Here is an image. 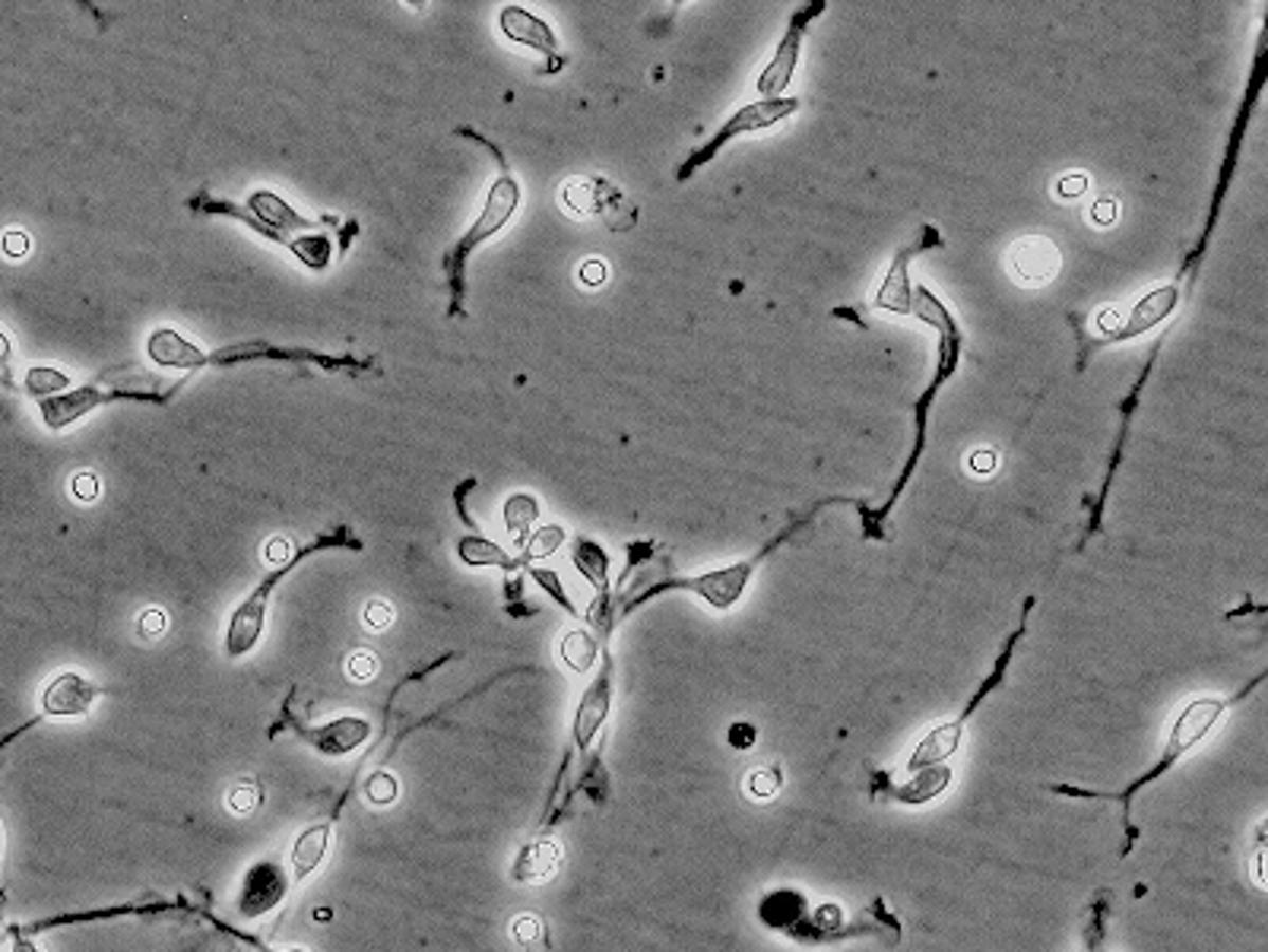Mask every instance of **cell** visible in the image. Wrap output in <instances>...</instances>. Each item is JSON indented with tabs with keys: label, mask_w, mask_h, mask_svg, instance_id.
<instances>
[{
	"label": "cell",
	"mask_w": 1268,
	"mask_h": 952,
	"mask_svg": "<svg viewBox=\"0 0 1268 952\" xmlns=\"http://www.w3.org/2000/svg\"><path fill=\"white\" fill-rule=\"evenodd\" d=\"M327 848H330V826L327 823H318V826H308L305 832H298V839L292 845V855H289L295 880L311 877L324 864Z\"/></svg>",
	"instance_id": "obj_19"
},
{
	"label": "cell",
	"mask_w": 1268,
	"mask_h": 952,
	"mask_svg": "<svg viewBox=\"0 0 1268 952\" xmlns=\"http://www.w3.org/2000/svg\"><path fill=\"white\" fill-rule=\"evenodd\" d=\"M187 206L197 210V213H225L232 219H241V222L254 226L260 235H267V238L279 241L283 248L295 251V257L305 267H311V270H324L330 264V238L321 232V226L305 219V216H298L286 200H279L270 191H254L248 197V213L241 206H235V203L210 200V197L191 200Z\"/></svg>",
	"instance_id": "obj_1"
},
{
	"label": "cell",
	"mask_w": 1268,
	"mask_h": 952,
	"mask_svg": "<svg viewBox=\"0 0 1268 952\" xmlns=\"http://www.w3.org/2000/svg\"><path fill=\"white\" fill-rule=\"evenodd\" d=\"M809 16H815L812 6L802 10V16L793 22V29H790V32L783 35V41L777 44L771 64L761 70V76H758V92H761V98H780V92L790 86L793 70H796V60H799V48H802V22H805Z\"/></svg>",
	"instance_id": "obj_11"
},
{
	"label": "cell",
	"mask_w": 1268,
	"mask_h": 952,
	"mask_svg": "<svg viewBox=\"0 0 1268 952\" xmlns=\"http://www.w3.org/2000/svg\"><path fill=\"white\" fill-rule=\"evenodd\" d=\"M907 251L898 257V264L891 267V273L885 276V283H882V289H878V308H888V311H898V315H910L913 311V292H910V283H907Z\"/></svg>",
	"instance_id": "obj_21"
},
{
	"label": "cell",
	"mask_w": 1268,
	"mask_h": 952,
	"mask_svg": "<svg viewBox=\"0 0 1268 952\" xmlns=\"http://www.w3.org/2000/svg\"><path fill=\"white\" fill-rule=\"evenodd\" d=\"M165 629H168V616L159 607L140 613V635L143 639H159V635H165Z\"/></svg>",
	"instance_id": "obj_37"
},
{
	"label": "cell",
	"mask_w": 1268,
	"mask_h": 952,
	"mask_svg": "<svg viewBox=\"0 0 1268 952\" xmlns=\"http://www.w3.org/2000/svg\"><path fill=\"white\" fill-rule=\"evenodd\" d=\"M102 696L95 683H89L83 673L64 670L51 677V683L41 689V715L44 718H83L89 715L92 702Z\"/></svg>",
	"instance_id": "obj_10"
},
{
	"label": "cell",
	"mask_w": 1268,
	"mask_h": 952,
	"mask_svg": "<svg viewBox=\"0 0 1268 952\" xmlns=\"http://www.w3.org/2000/svg\"><path fill=\"white\" fill-rule=\"evenodd\" d=\"M267 952H302V950H267Z\"/></svg>",
	"instance_id": "obj_49"
},
{
	"label": "cell",
	"mask_w": 1268,
	"mask_h": 952,
	"mask_svg": "<svg viewBox=\"0 0 1268 952\" xmlns=\"http://www.w3.org/2000/svg\"><path fill=\"white\" fill-rule=\"evenodd\" d=\"M597 654H600V648H597L594 635L584 632V629H575V632H568V635L562 639V658H565V664H568L575 673H587V670L594 667Z\"/></svg>",
	"instance_id": "obj_25"
},
{
	"label": "cell",
	"mask_w": 1268,
	"mask_h": 952,
	"mask_svg": "<svg viewBox=\"0 0 1268 952\" xmlns=\"http://www.w3.org/2000/svg\"><path fill=\"white\" fill-rule=\"evenodd\" d=\"M1174 305H1177V289H1174V286H1158V289H1152V292L1133 308L1129 321L1113 334V340H1133V337L1152 330L1155 324H1161V321L1171 315Z\"/></svg>",
	"instance_id": "obj_18"
},
{
	"label": "cell",
	"mask_w": 1268,
	"mask_h": 952,
	"mask_svg": "<svg viewBox=\"0 0 1268 952\" xmlns=\"http://www.w3.org/2000/svg\"><path fill=\"white\" fill-rule=\"evenodd\" d=\"M108 400H165V394H146V391L140 394V391H117V388L114 391H102L95 384H83L76 391L38 400V410H41V423L57 432V429L73 426L76 419H83L86 413H92L95 407H102Z\"/></svg>",
	"instance_id": "obj_6"
},
{
	"label": "cell",
	"mask_w": 1268,
	"mask_h": 952,
	"mask_svg": "<svg viewBox=\"0 0 1268 952\" xmlns=\"http://www.w3.org/2000/svg\"><path fill=\"white\" fill-rule=\"evenodd\" d=\"M6 362H10V340L0 334V369H3Z\"/></svg>",
	"instance_id": "obj_48"
},
{
	"label": "cell",
	"mask_w": 1268,
	"mask_h": 952,
	"mask_svg": "<svg viewBox=\"0 0 1268 952\" xmlns=\"http://www.w3.org/2000/svg\"><path fill=\"white\" fill-rule=\"evenodd\" d=\"M1117 213H1120V206H1117V200H1113V197H1101V200L1094 203V210H1091V216H1094L1101 226L1113 222V219H1117Z\"/></svg>",
	"instance_id": "obj_43"
},
{
	"label": "cell",
	"mask_w": 1268,
	"mask_h": 952,
	"mask_svg": "<svg viewBox=\"0 0 1268 952\" xmlns=\"http://www.w3.org/2000/svg\"><path fill=\"white\" fill-rule=\"evenodd\" d=\"M346 673H349V680H356V683H368V680L378 677V658H375L372 651H356V654H349V661H346Z\"/></svg>",
	"instance_id": "obj_35"
},
{
	"label": "cell",
	"mask_w": 1268,
	"mask_h": 952,
	"mask_svg": "<svg viewBox=\"0 0 1268 952\" xmlns=\"http://www.w3.org/2000/svg\"><path fill=\"white\" fill-rule=\"evenodd\" d=\"M260 801H264L260 785L251 782V778H241V782H235V785L225 791V807H229L235 816H251V813L260 807Z\"/></svg>",
	"instance_id": "obj_28"
},
{
	"label": "cell",
	"mask_w": 1268,
	"mask_h": 952,
	"mask_svg": "<svg viewBox=\"0 0 1268 952\" xmlns=\"http://www.w3.org/2000/svg\"><path fill=\"white\" fill-rule=\"evenodd\" d=\"M1225 708H1228V699H1196V702H1190L1183 712H1180V718H1177V724H1174V731H1171V740H1167V750H1164V759L1158 762V766H1152L1139 782H1133L1129 785V791H1123L1117 801H1123V804H1129V797L1136 794V791H1142L1145 785H1152V782H1158L1187 750H1193L1209 731H1212V724L1225 715Z\"/></svg>",
	"instance_id": "obj_4"
},
{
	"label": "cell",
	"mask_w": 1268,
	"mask_h": 952,
	"mask_svg": "<svg viewBox=\"0 0 1268 952\" xmlns=\"http://www.w3.org/2000/svg\"><path fill=\"white\" fill-rule=\"evenodd\" d=\"M346 543H349V550H362L356 537L337 531V534H330V537H318L314 543L302 546L286 565H279L276 572H270V575L254 588V594L244 597V604L235 610V616H232V623H229V632H225V654H229V658H241V654H248V651L257 645V639H260V632H264V623H267V600H270L273 588H276L305 556H311L314 550H333V546H346Z\"/></svg>",
	"instance_id": "obj_2"
},
{
	"label": "cell",
	"mask_w": 1268,
	"mask_h": 952,
	"mask_svg": "<svg viewBox=\"0 0 1268 952\" xmlns=\"http://www.w3.org/2000/svg\"><path fill=\"white\" fill-rule=\"evenodd\" d=\"M511 937L518 940V947L537 952L546 947V924L540 915H518L511 921Z\"/></svg>",
	"instance_id": "obj_29"
},
{
	"label": "cell",
	"mask_w": 1268,
	"mask_h": 952,
	"mask_svg": "<svg viewBox=\"0 0 1268 952\" xmlns=\"http://www.w3.org/2000/svg\"><path fill=\"white\" fill-rule=\"evenodd\" d=\"M610 705H613V667L606 661L603 673L584 693V699L578 705V715H575V740H578L581 750H587L591 740L597 737V731L603 728V721L610 715Z\"/></svg>",
	"instance_id": "obj_15"
},
{
	"label": "cell",
	"mask_w": 1268,
	"mask_h": 952,
	"mask_svg": "<svg viewBox=\"0 0 1268 952\" xmlns=\"http://www.w3.org/2000/svg\"><path fill=\"white\" fill-rule=\"evenodd\" d=\"M606 280V264L603 261H587L581 264V283L584 286H600Z\"/></svg>",
	"instance_id": "obj_42"
},
{
	"label": "cell",
	"mask_w": 1268,
	"mask_h": 952,
	"mask_svg": "<svg viewBox=\"0 0 1268 952\" xmlns=\"http://www.w3.org/2000/svg\"><path fill=\"white\" fill-rule=\"evenodd\" d=\"M67 388H70V378H67L64 372H57V369H48V365H35V369H29V375H25V391L35 394L38 400L54 397V394H60V391H67Z\"/></svg>",
	"instance_id": "obj_27"
},
{
	"label": "cell",
	"mask_w": 1268,
	"mask_h": 952,
	"mask_svg": "<svg viewBox=\"0 0 1268 952\" xmlns=\"http://www.w3.org/2000/svg\"><path fill=\"white\" fill-rule=\"evenodd\" d=\"M565 206L578 216H594V213H606L610 197H616V191L606 181H568L565 184Z\"/></svg>",
	"instance_id": "obj_20"
},
{
	"label": "cell",
	"mask_w": 1268,
	"mask_h": 952,
	"mask_svg": "<svg viewBox=\"0 0 1268 952\" xmlns=\"http://www.w3.org/2000/svg\"><path fill=\"white\" fill-rule=\"evenodd\" d=\"M499 25H502V32L511 41H518L524 48H533V51H543V54H556L559 51V38L549 29V22L540 19L537 13L524 10V6H505L502 16H499Z\"/></svg>",
	"instance_id": "obj_16"
},
{
	"label": "cell",
	"mask_w": 1268,
	"mask_h": 952,
	"mask_svg": "<svg viewBox=\"0 0 1268 952\" xmlns=\"http://www.w3.org/2000/svg\"><path fill=\"white\" fill-rule=\"evenodd\" d=\"M0 248H3V254H6V257H25V254H29V248H32V241H29V235H25V232H19V229H10V232H3V238H0Z\"/></svg>",
	"instance_id": "obj_38"
},
{
	"label": "cell",
	"mask_w": 1268,
	"mask_h": 952,
	"mask_svg": "<svg viewBox=\"0 0 1268 952\" xmlns=\"http://www.w3.org/2000/svg\"><path fill=\"white\" fill-rule=\"evenodd\" d=\"M289 893V877L279 861H257L241 883L238 893V915L244 921L270 915Z\"/></svg>",
	"instance_id": "obj_7"
},
{
	"label": "cell",
	"mask_w": 1268,
	"mask_h": 952,
	"mask_svg": "<svg viewBox=\"0 0 1268 952\" xmlns=\"http://www.w3.org/2000/svg\"><path fill=\"white\" fill-rule=\"evenodd\" d=\"M146 356H149L156 365H162V369H184V372H194V369L210 365V353H203L197 343L184 340V337H181L178 330H171V327H159V330L149 334V340H146Z\"/></svg>",
	"instance_id": "obj_14"
},
{
	"label": "cell",
	"mask_w": 1268,
	"mask_h": 952,
	"mask_svg": "<svg viewBox=\"0 0 1268 952\" xmlns=\"http://www.w3.org/2000/svg\"><path fill=\"white\" fill-rule=\"evenodd\" d=\"M292 556H295V553H292L289 540H283V537H276V540H267V546H264V559H267V562H273V565H286Z\"/></svg>",
	"instance_id": "obj_40"
},
{
	"label": "cell",
	"mask_w": 1268,
	"mask_h": 952,
	"mask_svg": "<svg viewBox=\"0 0 1268 952\" xmlns=\"http://www.w3.org/2000/svg\"><path fill=\"white\" fill-rule=\"evenodd\" d=\"M913 308H917V315L923 318V321H929V324H936V327H945V330H952V324H948V315H945V308L926 292V289H917V302H913Z\"/></svg>",
	"instance_id": "obj_34"
},
{
	"label": "cell",
	"mask_w": 1268,
	"mask_h": 952,
	"mask_svg": "<svg viewBox=\"0 0 1268 952\" xmlns=\"http://www.w3.org/2000/svg\"><path fill=\"white\" fill-rule=\"evenodd\" d=\"M729 743H732L736 750H748V747L755 743V728H751V724H732Z\"/></svg>",
	"instance_id": "obj_44"
},
{
	"label": "cell",
	"mask_w": 1268,
	"mask_h": 952,
	"mask_svg": "<svg viewBox=\"0 0 1268 952\" xmlns=\"http://www.w3.org/2000/svg\"><path fill=\"white\" fill-rule=\"evenodd\" d=\"M254 359H276V362H311V365H321V369H327V372H340V369H365V365H368V362H359V359L321 356V353H311V349H276V346H270V343H260V340H254V343H235V346H225V349H216V353H210V365H235V362H254Z\"/></svg>",
	"instance_id": "obj_8"
},
{
	"label": "cell",
	"mask_w": 1268,
	"mask_h": 952,
	"mask_svg": "<svg viewBox=\"0 0 1268 952\" xmlns=\"http://www.w3.org/2000/svg\"><path fill=\"white\" fill-rule=\"evenodd\" d=\"M559 867H562V845L553 839H537L521 848V855L511 867V877H514V883H524V886H543L559 874Z\"/></svg>",
	"instance_id": "obj_17"
},
{
	"label": "cell",
	"mask_w": 1268,
	"mask_h": 952,
	"mask_svg": "<svg viewBox=\"0 0 1268 952\" xmlns=\"http://www.w3.org/2000/svg\"><path fill=\"white\" fill-rule=\"evenodd\" d=\"M1085 191H1088V175H1082V172L1066 175V178L1059 181V194H1063V197H1079V194H1085Z\"/></svg>",
	"instance_id": "obj_41"
},
{
	"label": "cell",
	"mask_w": 1268,
	"mask_h": 952,
	"mask_svg": "<svg viewBox=\"0 0 1268 952\" xmlns=\"http://www.w3.org/2000/svg\"><path fill=\"white\" fill-rule=\"evenodd\" d=\"M572 559H575V565L584 572V578L600 591V597L606 594V581H610V559H606V553L594 543V540H575V550H572Z\"/></svg>",
	"instance_id": "obj_23"
},
{
	"label": "cell",
	"mask_w": 1268,
	"mask_h": 952,
	"mask_svg": "<svg viewBox=\"0 0 1268 952\" xmlns=\"http://www.w3.org/2000/svg\"><path fill=\"white\" fill-rule=\"evenodd\" d=\"M565 543V531L559 527V524H549V527H540L533 537H530V543H527V550H524V562H530V559H546V556H553L559 546Z\"/></svg>",
	"instance_id": "obj_30"
},
{
	"label": "cell",
	"mask_w": 1268,
	"mask_h": 952,
	"mask_svg": "<svg viewBox=\"0 0 1268 952\" xmlns=\"http://www.w3.org/2000/svg\"><path fill=\"white\" fill-rule=\"evenodd\" d=\"M758 559H761V556H758ZM758 559L742 562V565H729V569H720V572H707V575H701V578L663 581V585L650 588L647 594L678 588V591H694V594H701V597H704L710 607H717V610H726V607H732V604L742 597V588H745V581H748V575H751V569H755Z\"/></svg>",
	"instance_id": "obj_9"
},
{
	"label": "cell",
	"mask_w": 1268,
	"mask_h": 952,
	"mask_svg": "<svg viewBox=\"0 0 1268 952\" xmlns=\"http://www.w3.org/2000/svg\"><path fill=\"white\" fill-rule=\"evenodd\" d=\"M952 782V772L942 766V769H926V772H917L913 775V782L910 785H904V788H898V801H904V804H926V801H932L939 791H945V785Z\"/></svg>",
	"instance_id": "obj_24"
},
{
	"label": "cell",
	"mask_w": 1268,
	"mask_h": 952,
	"mask_svg": "<svg viewBox=\"0 0 1268 952\" xmlns=\"http://www.w3.org/2000/svg\"><path fill=\"white\" fill-rule=\"evenodd\" d=\"M73 496L79 499V502H95L98 499V480H95V473H76L73 477Z\"/></svg>",
	"instance_id": "obj_39"
},
{
	"label": "cell",
	"mask_w": 1268,
	"mask_h": 952,
	"mask_svg": "<svg viewBox=\"0 0 1268 952\" xmlns=\"http://www.w3.org/2000/svg\"><path fill=\"white\" fill-rule=\"evenodd\" d=\"M457 553H460V559L467 562V565H499V569H508V572H514V569H521V565H527L524 559H511L502 546H495L492 540H486V537H479V534H473V537H464L460 543H457Z\"/></svg>",
	"instance_id": "obj_22"
},
{
	"label": "cell",
	"mask_w": 1268,
	"mask_h": 952,
	"mask_svg": "<svg viewBox=\"0 0 1268 952\" xmlns=\"http://www.w3.org/2000/svg\"><path fill=\"white\" fill-rule=\"evenodd\" d=\"M0 912H3V893H0Z\"/></svg>",
	"instance_id": "obj_50"
},
{
	"label": "cell",
	"mask_w": 1268,
	"mask_h": 952,
	"mask_svg": "<svg viewBox=\"0 0 1268 952\" xmlns=\"http://www.w3.org/2000/svg\"><path fill=\"white\" fill-rule=\"evenodd\" d=\"M13 952H38V950H35V944H32V940H25V937H16V940H13Z\"/></svg>",
	"instance_id": "obj_47"
},
{
	"label": "cell",
	"mask_w": 1268,
	"mask_h": 952,
	"mask_svg": "<svg viewBox=\"0 0 1268 952\" xmlns=\"http://www.w3.org/2000/svg\"><path fill=\"white\" fill-rule=\"evenodd\" d=\"M1059 264H1063L1059 248H1056L1050 238H1044V235H1028V238L1015 241V248H1012V270H1015L1018 280H1025V283H1047V280H1053L1056 270H1059Z\"/></svg>",
	"instance_id": "obj_12"
},
{
	"label": "cell",
	"mask_w": 1268,
	"mask_h": 952,
	"mask_svg": "<svg viewBox=\"0 0 1268 952\" xmlns=\"http://www.w3.org/2000/svg\"><path fill=\"white\" fill-rule=\"evenodd\" d=\"M391 623H394V607H391V604L372 600V604L365 607V629H368V632H384Z\"/></svg>",
	"instance_id": "obj_36"
},
{
	"label": "cell",
	"mask_w": 1268,
	"mask_h": 952,
	"mask_svg": "<svg viewBox=\"0 0 1268 952\" xmlns=\"http://www.w3.org/2000/svg\"><path fill=\"white\" fill-rule=\"evenodd\" d=\"M799 108V102L796 98H761V102H755V105H745V108H739L723 127H720V133L704 146V149H698L685 165H682V172H678V178H685V175H691L698 165H704L710 156H717L732 137H742V133H751V130H761V127H771V124H777V121H783V118H790L793 111Z\"/></svg>",
	"instance_id": "obj_5"
},
{
	"label": "cell",
	"mask_w": 1268,
	"mask_h": 952,
	"mask_svg": "<svg viewBox=\"0 0 1268 952\" xmlns=\"http://www.w3.org/2000/svg\"><path fill=\"white\" fill-rule=\"evenodd\" d=\"M780 785H783V778H780L777 769H755V772H748L745 791H748V797H755V801H771V797L780 791Z\"/></svg>",
	"instance_id": "obj_32"
},
{
	"label": "cell",
	"mask_w": 1268,
	"mask_h": 952,
	"mask_svg": "<svg viewBox=\"0 0 1268 952\" xmlns=\"http://www.w3.org/2000/svg\"><path fill=\"white\" fill-rule=\"evenodd\" d=\"M302 737L321 756H349L372 737V724L365 718H337V721H327L321 728L302 731Z\"/></svg>",
	"instance_id": "obj_13"
},
{
	"label": "cell",
	"mask_w": 1268,
	"mask_h": 952,
	"mask_svg": "<svg viewBox=\"0 0 1268 952\" xmlns=\"http://www.w3.org/2000/svg\"><path fill=\"white\" fill-rule=\"evenodd\" d=\"M530 575H533V581H537L540 588H546V591L553 594V600H556V604H562V607H565L572 616L578 613V610H575V604L568 600V594H565V588H562L559 575H556L553 569H540V565H533V569H530Z\"/></svg>",
	"instance_id": "obj_33"
},
{
	"label": "cell",
	"mask_w": 1268,
	"mask_h": 952,
	"mask_svg": "<svg viewBox=\"0 0 1268 952\" xmlns=\"http://www.w3.org/2000/svg\"><path fill=\"white\" fill-rule=\"evenodd\" d=\"M537 515H540V505H537V499L533 496H527V492H518V496H511L508 502H505V527L524 543V534L530 531V524L537 521Z\"/></svg>",
	"instance_id": "obj_26"
},
{
	"label": "cell",
	"mask_w": 1268,
	"mask_h": 952,
	"mask_svg": "<svg viewBox=\"0 0 1268 952\" xmlns=\"http://www.w3.org/2000/svg\"><path fill=\"white\" fill-rule=\"evenodd\" d=\"M397 794H400V785H397V778H394L391 772H375V775L365 782V797H368V804H375V807L394 804Z\"/></svg>",
	"instance_id": "obj_31"
},
{
	"label": "cell",
	"mask_w": 1268,
	"mask_h": 952,
	"mask_svg": "<svg viewBox=\"0 0 1268 952\" xmlns=\"http://www.w3.org/2000/svg\"><path fill=\"white\" fill-rule=\"evenodd\" d=\"M993 467H996V454L993 451H977L971 457V470L974 473H993Z\"/></svg>",
	"instance_id": "obj_45"
},
{
	"label": "cell",
	"mask_w": 1268,
	"mask_h": 952,
	"mask_svg": "<svg viewBox=\"0 0 1268 952\" xmlns=\"http://www.w3.org/2000/svg\"><path fill=\"white\" fill-rule=\"evenodd\" d=\"M1098 327L1104 330V334H1117L1120 327H1123V321H1120V311H1113V308H1107V311H1101V318H1098Z\"/></svg>",
	"instance_id": "obj_46"
},
{
	"label": "cell",
	"mask_w": 1268,
	"mask_h": 952,
	"mask_svg": "<svg viewBox=\"0 0 1268 952\" xmlns=\"http://www.w3.org/2000/svg\"><path fill=\"white\" fill-rule=\"evenodd\" d=\"M518 206H521V187H518V181H514L511 175H502V178L492 184V191H489V197H486V206H483L479 219H476V222L464 232V238L445 254V273H448V280H451V295H454L451 311H460V302H464V270H467L470 254H473L486 238H492L499 229H505V226L511 222V216H514Z\"/></svg>",
	"instance_id": "obj_3"
}]
</instances>
